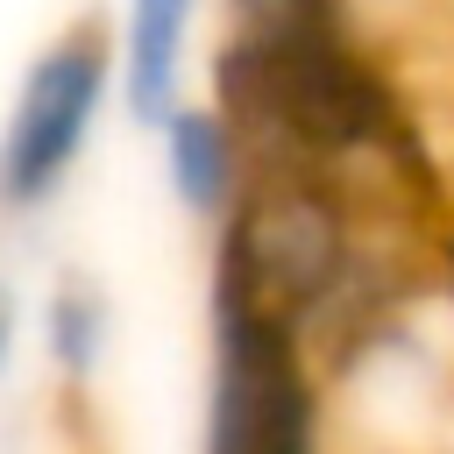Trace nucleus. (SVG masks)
<instances>
[{
  "mask_svg": "<svg viewBox=\"0 0 454 454\" xmlns=\"http://www.w3.org/2000/svg\"><path fill=\"white\" fill-rule=\"evenodd\" d=\"M7 340H14V298H7V284H0V362H7Z\"/></svg>",
  "mask_w": 454,
  "mask_h": 454,
  "instance_id": "nucleus-6",
  "label": "nucleus"
},
{
  "mask_svg": "<svg viewBox=\"0 0 454 454\" xmlns=\"http://www.w3.org/2000/svg\"><path fill=\"white\" fill-rule=\"evenodd\" d=\"M234 35L248 43H312V35H355L348 0H227Z\"/></svg>",
  "mask_w": 454,
  "mask_h": 454,
  "instance_id": "nucleus-4",
  "label": "nucleus"
},
{
  "mask_svg": "<svg viewBox=\"0 0 454 454\" xmlns=\"http://www.w3.org/2000/svg\"><path fill=\"white\" fill-rule=\"evenodd\" d=\"M99 348H106V305H99V291L92 284H64L50 298V355L71 376H85L99 362Z\"/></svg>",
  "mask_w": 454,
  "mask_h": 454,
  "instance_id": "nucleus-5",
  "label": "nucleus"
},
{
  "mask_svg": "<svg viewBox=\"0 0 454 454\" xmlns=\"http://www.w3.org/2000/svg\"><path fill=\"white\" fill-rule=\"evenodd\" d=\"M106 78H114V50H106V35L92 21L35 57V71H28L21 99H14L7 142H0V206L7 213H28L64 184V170L78 163V149L92 135Z\"/></svg>",
  "mask_w": 454,
  "mask_h": 454,
  "instance_id": "nucleus-1",
  "label": "nucleus"
},
{
  "mask_svg": "<svg viewBox=\"0 0 454 454\" xmlns=\"http://www.w3.org/2000/svg\"><path fill=\"white\" fill-rule=\"evenodd\" d=\"M163 163H170V192L184 199V213L227 227V213L248 192V142H241V128L220 106L184 99L163 121Z\"/></svg>",
  "mask_w": 454,
  "mask_h": 454,
  "instance_id": "nucleus-2",
  "label": "nucleus"
},
{
  "mask_svg": "<svg viewBox=\"0 0 454 454\" xmlns=\"http://www.w3.org/2000/svg\"><path fill=\"white\" fill-rule=\"evenodd\" d=\"M192 14L199 0H128V43H121V92H128V114L163 128L184 99H177V78H184V35H192Z\"/></svg>",
  "mask_w": 454,
  "mask_h": 454,
  "instance_id": "nucleus-3",
  "label": "nucleus"
}]
</instances>
